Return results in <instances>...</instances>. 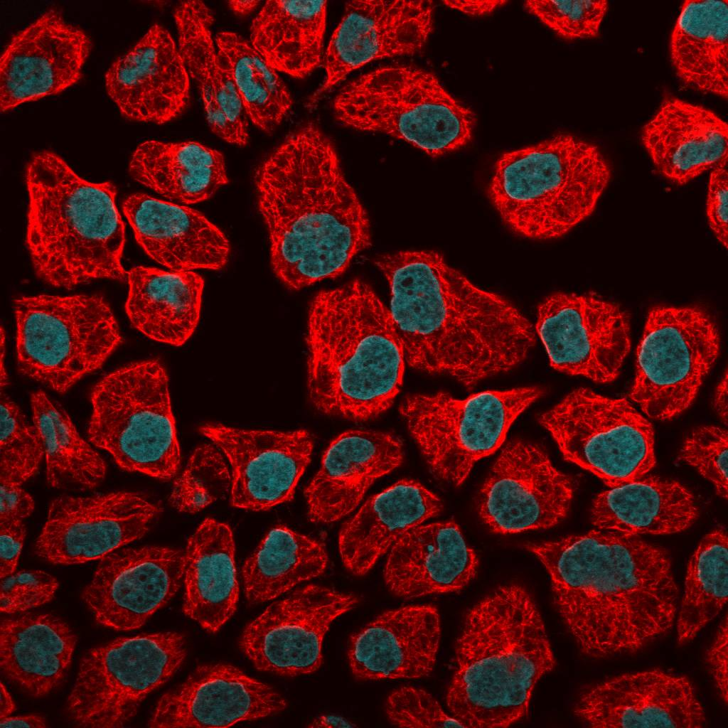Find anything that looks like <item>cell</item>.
<instances>
[{"label":"cell","instance_id":"52","mask_svg":"<svg viewBox=\"0 0 728 728\" xmlns=\"http://www.w3.org/2000/svg\"><path fill=\"white\" fill-rule=\"evenodd\" d=\"M26 535L23 521L0 523V578L16 572Z\"/></svg>","mask_w":728,"mask_h":728},{"label":"cell","instance_id":"53","mask_svg":"<svg viewBox=\"0 0 728 728\" xmlns=\"http://www.w3.org/2000/svg\"><path fill=\"white\" fill-rule=\"evenodd\" d=\"M0 523L23 521L33 511L35 503L21 485L0 483Z\"/></svg>","mask_w":728,"mask_h":728},{"label":"cell","instance_id":"2","mask_svg":"<svg viewBox=\"0 0 728 728\" xmlns=\"http://www.w3.org/2000/svg\"><path fill=\"white\" fill-rule=\"evenodd\" d=\"M527 548L547 570L559 613L585 655L633 653L673 627L678 590L659 547L599 529Z\"/></svg>","mask_w":728,"mask_h":728},{"label":"cell","instance_id":"15","mask_svg":"<svg viewBox=\"0 0 728 728\" xmlns=\"http://www.w3.org/2000/svg\"><path fill=\"white\" fill-rule=\"evenodd\" d=\"M536 331L554 369L601 383L618 376L630 349L627 314L594 293L547 296L537 308Z\"/></svg>","mask_w":728,"mask_h":728},{"label":"cell","instance_id":"42","mask_svg":"<svg viewBox=\"0 0 728 728\" xmlns=\"http://www.w3.org/2000/svg\"><path fill=\"white\" fill-rule=\"evenodd\" d=\"M215 41L249 121L261 131L272 133L289 114L293 104L279 72L237 33L220 31Z\"/></svg>","mask_w":728,"mask_h":728},{"label":"cell","instance_id":"22","mask_svg":"<svg viewBox=\"0 0 728 728\" xmlns=\"http://www.w3.org/2000/svg\"><path fill=\"white\" fill-rule=\"evenodd\" d=\"M183 572L181 550L161 546L122 547L100 560L82 599L103 626L137 629L176 594Z\"/></svg>","mask_w":728,"mask_h":728},{"label":"cell","instance_id":"1","mask_svg":"<svg viewBox=\"0 0 728 728\" xmlns=\"http://www.w3.org/2000/svg\"><path fill=\"white\" fill-rule=\"evenodd\" d=\"M391 291L390 313L406 362L467 387L508 372L535 343L528 319L508 299L476 286L434 251L375 260Z\"/></svg>","mask_w":728,"mask_h":728},{"label":"cell","instance_id":"46","mask_svg":"<svg viewBox=\"0 0 728 728\" xmlns=\"http://www.w3.org/2000/svg\"><path fill=\"white\" fill-rule=\"evenodd\" d=\"M524 6L555 33L570 40L596 37L609 8L606 1H527Z\"/></svg>","mask_w":728,"mask_h":728},{"label":"cell","instance_id":"41","mask_svg":"<svg viewBox=\"0 0 728 728\" xmlns=\"http://www.w3.org/2000/svg\"><path fill=\"white\" fill-rule=\"evenodd\" d=\"M30 403L43 446L48 484L79 491L97 487L105 477L106 463L80 436L66 410L42 390L31 392Z\"/></svg>","mask_w":728,"mask_h":728},{"label":"cell","instance_id":"56","mask_svg":"<svg viewBox=\"0 0 728 728\" xmlns=\"http://www.w3.org/2000/svg\"><path fill=\"white\" fill-rule=\"evenodd\" d=\"M357 725L348 719L333 714H321L314 718L309 727L349 728Z\"/></svg>","mask_w":728,"mask_h":728},{"label":"cell","instance_id":"35","mask_svg":"<svg viewBox=\"0 0 728 728\" xmlns=\"http://www.w3.org/2000/svg\"><path fill=\"white\" fill-rule=\"evenodd\" d=\"M77 637L50 614L5 617L0 626V666L4 674L33 697H43L63 680Z\"/></svg>","mask_w":728,"mask_h":728},{"label":"cell","instance_id":"12","mask_svg":"<svg viewBox=\"0 0 728 728\" xmlns=\"http://www.w3.org/2000/svg\"><path fill=\"white\" fill-rule=\"evenodd\" d=\"M186 656L183 636L165 631L114 639L82 657L67 710L82 727H120Z\"/></svg>","mask_w":728,"mask_h":728},{"label":"cell","instance_id":"33","mask_svg":"<svg viewBox=\"0 0 728 728\" xmlns=\"http://www.w3.org/2000/svg\"><path fill=\"white\" fill-rule=\"evenodd\" d=\"M230 526L205 519L190 536L184 552L183 611L210 633L235 614L239 583Z\"/></svg>","mask_w":728,"mask_h":728},{"label":"cell","instance_id":"50","mask_svg":"<svg viewBox=\"0 0 728 728\" xmlns=\"http://www.w3.org/2000/svg\"><path fill=\"white\" fill-rule=\"evenodd\" d=\"M710 229L725 249L728 244V171L727 164L710 171L706 203Z\"/></svg>","mask_w":728,"mask_h":728},{"label":"cell","instance_id":"5","mask_svg":"<svg viewBox=\"0 0 728 728\" xmlns=\"http://www.w3.org/2000/svg\"><path fill=\"white\" fill-rule=\"evenodd\" d=\"M306 342L309 394L319 410L365 420L392 405L405 352L390 310L368 284L355 280L318 294Z\"/></svg>","mask_w":728,"mask_h":728},{"label":"cell","instance_id":"43","mask_svg":"<svg viewBox=\"0 0 728 728\" xmlns=\"http://www.w3.org/2000/svg\"><path fill=\"white\" fill-rule=\"evenodd\" d=\"M727 536L724 529L707 535L692 555L678 608V641H691L722 610L727 600Z\"/></svg>","mask_w":728,"mask_h":728},{"label":"cell","instance_id":"48","mask_svg":"<svg viewBox=\"0 0 728 728\" xmlns=\"http://www.w3.org/2000/svg\"><path fill=\"white\" fill-rule=\"evenodd\" d=\"M385 713L390 722L401 727H465L442 709L427 691L402 686L387 697Z\"/></svg>","mask_w":728,"mask_h":728},{"label":"cell","instance_id":"37","mask_svg":"<svg viewBox=\"0 0 728 728\" xmlns=\"http://www.w3.org/2000/svg\"><path fill=\"white\" fill-rule=\"evenodd\" d=\"M129 172L137 183L185 205L209 199L229 181L223 154L194 141H144L132 154Z\"/></svg>","mask_w":728,"mask_h":728},{"label":"cell","instance_id":"34","mask_svg":"<svg viewBox=\"0 0 728 728\" xmlns=\"http://www.w3.org/2000/svg\"><path fill=\"white\" fill-rule=\"evenodd\" d=\"M125 310L133 327L154 341L181 346L200 317L204 279L193 271L137 266L127 271Z\"/></svg>","mask_w":728,"mask_h":728},{"label":"cell","instance_id":"20","mask_svg":"<svg viewBox=\"0 0 728 728\" xmlns=\"http://www.w3.org/2000/svg\"><path fill=\"white\" fill-rule=\"evenodd\" d=\"M92 40L50 7L12 35L0 58V110L61 92L81 78Z\"/></svg>","mask_w":728,"mask_h":728},{"label":"cell","instance_id":"17","mask_svg":"<svg viewBox=\"0 0 728 728\" xmlns=\"http://www.w3.org/2000/svg\"><path fill=\"white\" fill-rule=\"evenodd\" d=\"M161 512L159 503L139 492L62 495L50 504L36 552L55 564L101 560L141 538Z\"/></svg>","mask_w":728,"mask_h":728},{"label":"cell","instance_id":"57","mask_svg":"<svg viewBox=\"0 0 728 728\" xmlns=\"http://www.w3.org/2000/svg\"><path fill=\"white\" fill-rule=\"evenodd\" d=\"M714 406L722 420L727 422V371L719 382L714 396Z\"/></svg>","mask_w":728,"mask_h":728},{"label":"cell","instance_id":"23","mask_svg":"<svg viewBox=\"0 0 728 728\" xmlns=\"http://www.w3.org/2000/svg\"><path fill=\"white\" fill-rule=\"evenodd\" d=\"M576 715L592 727H702L704 709L685 676L652 669L594 684L579 696Z\"/></svg>","mask_w":728,"mask_h":728},{"label":"cell","instance_id":"36","mask_svg":"<svg viewBox=\"0 0 728 728\" xmlns=\"http://www.w3.org/2000/svg\"><path fill=\"white\" fill-rule=\"evenodd\" d=\"M697 514L694 497L685 486L643 476L599 493L592 503L591 520L599 530L663 535L687 529Z\"/></svg>","mask_w":728,"mask_h":728},{"label":"cell","instance_id":"3","mask_svg":"<svg viewBox=\"0 0 728 728\" xmlns=\"http://www.w3.org/2000/svg\"><path fill=\"white\" fill-rule=\"evenodd\" d=\"M254 181L272 269L288 288L337 277L369 246L367 214L316 124L287 135L257 166Z\"/></svg>","mask_w":728,"mask_h":728},{"label":"cell","instance_id":"58","mask_svg":"<svg viewBox=\"0 0 728 728\" xmlns=\"http://www.w3.org/2000/svg\"><path fill=\"white\" fill-rule=\"evenodd\" d=\"M260 4L259 1H230L228 5L233 13L243 16L254 11Z\"/></svg>","mask_w":728,"mask_h":728},{"label":"cell","instance_id":"28","mask_svg":"<svg viewBox=\"0 0 728 728\" xmlns=\"http://www.w3.org/2000/svg\"><path fill=\"white\" fill-rule=\"evenodd\" d=\"M122 210L140 247L169 270H220L227 264L228 239L199 211L142 193L129 196Z\"/></svg>","mask_w":728,"mask_h":728},{"label":"cell","instance_id":"7","mask_svg":"<svg viewBox=\"0 0 728 728\" xmlns=\"http://www.w3.org/2000/svg\"><path fill=\"white\" fill-rule=\"evenodd\" d=\"M611 177L609 163L596 145L560 134L502 154L488 196L515 233L550 240L592 214Z\"/></svg>","mask_w":728,"mask_h":728},{"label":"cell","instance_id":"49","mask_svg":"<svg viewBox=\"0 0 728 728\" xmlns=\"http://www.w3.org/2000/svg\"><path fill=\"white\" fill-rule=\"evenodd\" d=\"M1 611L18 614L42 606L54 597L58 580L42 570H21L1 579Z\"/></svg>","mask_w":728,"mask_h":728},{"label":"cell","instance_id":"32","mask_svg":"<svg viewBox=\"0 0 728 728\" xmlns=\"http://www.w3.org/2000/svg\"><path fill=\"white\" fill-rule=\"evenodd\" d=\"M440 498L413 479L397 481L368 499L342 526L341 560L357 576L365 575L410 530L437 515Z\"/></svg>","mask_w":728,"mask_h":728},{"label":"cell","instance_id":"27","mask_svg":"<svg viewBox=\"0 0 728 728\" xmlns=\"http://www.w3.org/2000/svg\"><path fill=\"white\" fill-rule=\"evenodd\" d=\"M404 459L402 441L373 430H350L326 449L318 471L304 490L307 515L314 523L337 521L353 512L371 486Z\"/></svg>","mask_w":728,"mask_h":728},{"label":"cell","instance_id":"19","mask_svg":"<svg viewBox=\"0 0 728 728\" xmlns=\"http://www.w3.org/2000/svg\"><path fill=\"white\" fill-rule=\"evenodd\" d=\"M569 478L538 446L513 440L503 448L481 490L480 515L496 532L555 525L572 499Z\"/></svg>","mask_w":728,"mask_h":728},{"label":"cell","instance_id":"54","mask_svg":"<svg viewBox=\"0 0 728 728\" xmlns=\"http://www.w3.org/2000/svg\"><path fill=\"white\" fill-rule=\"evenodd\" d=\"M453 9L471 16H483L492 13L506 4L505 1H444Z\"/></svg>","mask_w":728,"mask_h":728},{"label":"cell","instance_id":"31","mask_svg":"<svg viewBox=\"0 0 728 728\" xmlns=\"http://www.w3.org/2000/svg\"><path fill=\"white\" fill-rule=\"evenodd\" d=\"M177 45L202 100L208 125L223 141L248 143V122L229 68L213 36L214 15L202 1L179 2L173 10Z\"/></svg>","mask_w":728,"mask_h":728},{"label":"cell","instance_id":"59","mask_svg":"<svg viewBox=\"0 0 728 728\" xmlns=\"http://www.w3.org/2000/svg\"><path fill=\"white\" fill-rule=\"evenodd\" d=\"M0 353H1V355H0V358H1V359H0V364H1V367H0V386H1V390H4V389L9 384V376H8V373H7V371H6V369L5 363H4L5 354H6V333H5V331H4V329L3 326L1 327Z\"/></svg>","mask_w":728,"mask_h":728},{"label":"cell","instance_id":"38","mask_svg":"<svg viewBox=\"0 0 728 728\" xmlns=\"http://www.w3.org/2000/svg\"><path fill=\"white\" fill-rule=\"evenodd\" d=\"M670 57L685 86L727 98V0L685 1L671 33Z\"/></svg>","mask_w":728,"mask_h":728},{"label":"cell","instance_id":"16","mask_svg":"<svg viewBox=\"0 0 728 728\" xmlns=\"http://www.w3.org/2000/svg\"><path fill=\"white\" fill-rule=\"evenodd\" d=\"M358 603L354 594L326 586L297 588L246 626L240 647L259 670L287 677L312 674L322 665L323 639L332 623Z\"/></svg>","mask_w":728,"mask_h":728},{"label":"cell","instance_id":"4","mask_svg":"<svg viewBox=\"0 0 728 728\" xmlns=\"http://www.w3.org/2000/svg\"><path fill=\"white\" fill-rule=\"evenodd\" d=\"M541 614L518 584L501 586L467 614L446 694L465 727H507L523 717L535 686L555 666Z\"/></svg>","mask_w":728,"mask_h":728},{"label":"cell","instance_id":"55","mask_svg":"<svg viewBox=\"0 0 728 728\" xmlns=\"http://www.w3.org/2000/svg\"><path fill=\"white\" fill-rule=\"evenodd\" d=\"M46 719L39 714L8 716L0 719L1 727H46Z\"/></svg>","mask_w":728,"mask_h":728},{"label":"cell","instance_id":"6","mask_svg":"<svg viewBox=\"0 0 728 728\" xmlns=\"http://www.w3.org/2000/svg\"><path fill=\"white\" fill-rule=\"evenodd\" d=\"M25 176L26 243L36 276L67 289L96 279L127 280L116 186L87 181L49 150L33 154Z\"/></svg>","mask_w":728,"mask_h":728},{"label":"cell","instance_id":"14","mask_svg":"<svg viewBox=\"0 0 728 728\" xmlns=\"http://www.w3.org/2000/svg\"><path fill=\"white\" fill-rule=\"evenodd\" d=\"M719 344L717 326L704 309L653 307L637 348L631 398L651 419L680 414L696 397Z\"/></svg>","mask_w":728,"mask_h":728},{"label":"cell","instance_id":"44","mask_svg":"<svg viewBox=\"0 0 728 728\" xmlns=\"http://www.w3.org/2000/svg\"><path fill=\"white\" fill-rule=\"evenodd\" d=\"M226 460L213 443L196 447L173 483L171 505L181 513H195L226 498L232 486Z\"/></svg>","mask_w":728,"mask_h":728},{"label":"cell","instance_id":"45","mask_svg":"<svg viewBox=\"0 0 728 728\" xmlns=\"http://www.w3.org/2000/svg\"><path fill=\"white\" fill-rule=\"evenodd\" d=\"M0 483L21 485L44 456L39 434L20 407L1 390Z\"/></svg>","mask_w":728,"mask_h":728},{"label":"cell","instance_id":"26","mask_svg":"<svg viewBox=\"0 0 728 728\" xmlns=\"http://www.w3.org/2000/svg\"><path fill=\"white\" fill-rule=\"evenodd\" d=\"M440 638V618L434 606L389 609L350 636L349 667L361 680L427 677L434 668Z\"/></svg>","mask_w":728,"mask_h":728},{"label":"cell","instance_id":"10","mask_svg":"<svg viewBox=\"0 0 728 728\" xmlns=\"http://www.w3.org/2000/svg\"><path fill=\"white\" fill-rule=\"evenodd\" d=\"M13 309L19 373L60 394L100 369L122 342L98 294L23 296Z\"/></svg>","mask_w":728,"mask_h":728},{"label":"cell","instance_id":"13","mask_svg":"<svg viewBox=\"0 0 728 728\" xmlns=\"http://www.w3.org/2000/svg\"><path fill=\"white\" fill-rule=\"evenodd\" d=\"M539 422L564 458L615 487L647 474L655 463L651 423L626 400L579 388Z\"/></svg>","mask_w":728,"mask_h":728},{"label":"cell","instance_id":"29","mask_svg":"<svg viewBox=\"0 0 728 728\" xmlns=\"http://www.w3.org/2000/svg\"><path fill=\"white\" fill-rule=\"evenodd\" d=\"M641 142L657 171L680 185L727 164L728 125L712 110L665 97L644 124Z\"/></svg>","mask_w":728,"mask_h":728},{"label":"cell","instance_id":"25","mask_svg":"<svg viewBox=\"0 0 728 728\" xmlns=\"http://www.w3.org/2000/svg\"><path fill=\"white\" fill-rule=\"evenodd\" d=\"M105 85L121 114L135 122L167 123L189 100L190 77L177 42L157 23L112 62Z\"/></svg>","mask_w":728,"mask_h":728},{"label":"cell","instance_id":"40","mask_svg":"<svg viewBox=\"0 0 728 728\" xmlns=\"http://www.w3.org/2000/svg\"><path fill=\"white\" fill-rule=\"evenodd\" d=\"M328 557L318 540L285 525L272 528L246 559L242 576L251 604L277 598L296 585L321 575Z\"/></svg>","mask_w":728,"mask_h":728},{"label":"cell","instance_id":"51","mask_svg":"<svg viewBox=\"0 0 728 728\" xmlns=\"http://www.w3.org/2000/svg\"><path fill=\"white\" fill-rule=\"evenodd\" d=\"M725 615L719 624L715 637L709 648L706 660L716 688L721 699L728 701V623Z\"/></svg>","mask_w":728,"mask_h":728},{"label":"cell","instance_id":"18","mask_svg":"<svg viewBox=\"0 0 728 728\" xmlns=\"http://www.w3.org/2000/svg\"><path fill=\"white\" fill-rule=\"evenodd\" d=\"M431 1H351L323 55L324 79L306 102L313 109L350 73L382 58L413 55L433 30Z\"/></svg>","mask_w":728,"mask_h":728},{"label":"cell","instance_id":"24","mask_svg":"<svg viewBox=\"0 0 728 728\" xmlns=\"http://www.w3.org/2000/svg\"><path fill=\"white\" fill-rule=\"evenodd\" d=\"M285 698L269 685L224 663L198 666L164 693L150 727H227L283 711Z\"/></svg>","mask_w":728,"mask_h":728},{"label":"cell","instance_id":"47","mask_svg":"<svg viewBox=\"0 0 728 728\" xmlns=\"http://www.w3.org/2000/svg\"><path fill=\"white\" fill-rule=\"evenodd\" d=\"M680 459L712 482L717 494L727 498V432L706 426L693 431L684 441Z\"/></svg>","mask_w":728,"mask_h":728},{"label":"cell","instance_id":"8","mask_svg":"<svg viewBox=\"0 0 728 728\" xmlns=\"http://www.w3.org/2000/svg\"><path fill=\"white\" fill-rule=\"evenodd\" d=\"M333 112L348 127L390 136L433 157L466 145L476 120L433 73L410 65L383 66L348 82Z\"/></svg>","mask_w":728,"mask_h":728},{"label":"cell","instance_id":"9","mask_svg":"<svg viewBox=\"0 0 728 728\" xmlns=\"http://www.w3.org/2000/svg\"><path fill=\"white\" fill-rule=\"evenodd\" d=\"M89 441L117 464L161 480L173 478L181 449L169 378L155 358L124 365L102 378L90 394Z\"/></svg>","mask_w":728,"mask_h":728},{"label":"cell","instance_id":"60","mask_svg":"<svg viewBox=\"0 0 728 728\" xmlns=\"http://www.w3.org/2000/svg\"><path fill=\"white\" fill-rule=\"evenodd\" d=\"M15 709L14 701L2 682H1L0 719L10 716Z\"/></svg>","mask_w":728,"mask_h":728},{"label":"cell","instance_id":"21","mask_svg":"<svg viewBox=\"0 0 728 728\" xmlns=\"http://www.w3.org/2000/svg\"><path fill=\"white\" fill-rule=\"evenodd\" d=\"M199 432L230 465L233 507L264 511L294 498L311 459L309 432L245 429L220 423L203 424Z\"/></svg>","mask_w":728,"mask_h":728},{"label":"cell","instance_id":"30","mask_svg":"<svg viewBox=\"0 0 728 728\" xmlns=\"http://www.w3.org/2000/svg\"><path fill=\"white\" fill-rule=\"evenodd\" d=\"M478 559L453 521L419 525L390 549L386 586L405 599L459 591L476 576Z\"/></svg>","mask_w":728,"mask_h":728},{"label":"cell","instance_id":"39","mask_svg":"<svg viewBox=\"0 0 728 728\" xmlns=\"http://www.w3.org/2000/svg\"><path fill=\"white\" fill-rule=\"evenodd\" d=\"M327 2L268 1L252 21L250 41L279 73L303 78L323 59Z\"/></svg>","mask_w":728,"mask_h":728},{"label":"cell","instance_id":"11","mask_svg":"<svg viewBox=\"0 0 728 728\" xmlns=\"http://www.w3.org/2000/svg\"><path fill=\"white\" fill-rule=\"evenodd\" d=\"M542 395L536 387L487 390L464 399L439 392L416 394L400 411L430 471L459 486L474 464L495 452L515 422Z\"/></svg>","mask_w":728,"mask_h":728}]
</instances>
